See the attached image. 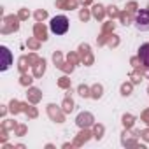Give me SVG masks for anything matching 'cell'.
<instances>
[{"instance_id": "52a82bcc", "label": "cell", "mask_w": 149, "mask_h": 149, "mask_svg": "<svg viewBox=\"0 0 149 149\" xmlns=\"http://www.w3.org/2000/svg\"><path fill=\"white\" fill-rule=\"evenodd\" d=\"M44 65H46V63H44V60H42V61H39V63H37V68H35V76H40V74H42V72H44V68H46V67H44Z\"/></svg>"}, {"instance_id": "5b68a950", "label": "cell", "mask_w": 149, "mask_h": 149, "mask_svg": "<svg viewBox=\"0 0 149 149\" xmlns=\"http://www.w3.org/2000/svg\"><path fill=\"white\" fill-rule=\"evenodd\" d=\"M91 114H79V118H77V125L79 126H88L90 123H91Z\"/></svg>"}, {"instance_id": "3957f363", "label": "cell", "mask_w": 149, "mask_h": 149, "mask_svg": "<svg viewBox=\"0 0 149 149\" xmlns=\"http://www.w3.org/2000/svg\"><path fill=\"white\" fill-rule=\"evenodd\" d=\"M137 28L139 30H149V11H140L137 16Z\"/></svg>"}, {"instance_id": "7a4b0ae2", "label": "cell", "mask_w": 149, "mask_h": 149, "mask_svg": "<svg viewBox=\"0 0 149 149\" xmlns=\"http://www.w3.org/2000/svg\"><path fill=\"white\" fill-rule=\"evenodd\" d=\"M0 54H2V65H0V68H2V70H7V68L11 67V61H13V54H11V51H9L6 46L0 47Z\"/></svg>"}, {"instance_id": "6da1fadb", "label": "cell", "mask_w": 149, "mask_h": 149, "mask_svg": "<svg viewBox=\"0 0 149 149\" xmlns=\"http://www.w3.org/2000/svg\"><path fill=\"white\" fill-rule=\"evenodd\" d=\"M51 32L56 33V35H63L67 30H68V19L67 16H56L51 19Z\"/></svg>"}, {"instance_id": "7c38bea8", "label": "cell", "mask_w": 149, "mask_h": 149, "mask_svg": "<svg viewBox=\"0 0 149 149\" xmlns=\"http://www.w3.org/2000/svg\"><path fill=\"white\" fill-rule=\"evenodd\" d=\"M93 91H95V93H93L95 97H100V95H102V93H100V91H102V88H100V86H95V90H93Z\"/></svg>"}, {"instance_id": "9a60e30c", "label": "cell", "mask_w": 149, "mask_h": 149, "mask_svg": "<svg viewBox=\"0 0 149 149\" xmlns=\"http://www.w3.org/2000/svg\"><path fill=\"white\" fill-rule=\"evenodd\" d=\"M26 16H28V13H26V11H23V13L19 14V18H26Z\"/></svg>"}, {"instance_id": "8992f818", "label": "cell", "mask_w": 149, "mask_h": 149, "mask_svg": "<svg viewBox=\"0 0 149 149\" xmlns=\"http://www.w3.org/2000/svg\"><path fill=\"white\" fill-rule=\"evenodd\" d=\"M35 33L39 35V39L46 40V30H44V26H42V25H37V26H35Z\"/></svg>"}, {"instance_id": "277c9868", "label": "cell", "mask_w": 149, "mask_h": 149, "mask_svg": "<svg viewBox=\"0 0 149 149\" xmlns=\"http://www.w3.org/2000/svg\"><path fill=\"white\" fill-rule=\"evenodd\" d=\"M139 58H140V61L149 68V42L140 46V49H139Z\"/></svg>"}, {"instance_id": "2e32d148", "label": "cell", "mask_w": 149, "mask_h": 149, "mask_svg": "<svg viewBox=\"0 0 149 149\" xmlns=\"http://www.w3.org/2000/svg\"><path fill=\"white\" fill-rule=\"evenodd\" d=\"M60 84H61V86H68V81H65V79H63V81H60Z\"/></svg>"}, {"instance_id": "5bb4252c", "label": "cell", "mask_w": 149, "mask_h": 149, "mask_svg": "<svg viewBox=\"0 0 149 149\" xmlns=\"http://www.w3.org/2000/svg\"><path fill=\"white\" fill-rule=\"evenodd\" d=\"M81 19H88V13H86V11L81 13Z\"/></svg>"}, {"instance_id": "ba28073f", "label": "cell", "mask_w": 149, "mask_h": 149, "mask_svg": "<svg viewBox=\"0 0 149 149\" xmlns=\"http://www.w3.org/2000/svg\"><path fill=\"white\" fill-rule=\"evenodd\" d=\"M93 13H95V16H97V18H102V16H104V11H102V7H100V6H95V7H93Z\"/></svg>"}, {"instance_id": "8fae6325", "label": "cell", "mask_w": 149, "mask_h": 149, "mask_svg": "<svg viewBox=\"0 0 149 149\" xmlns=\"http://www.w3.org/2000/svg\"><path fill=\"white\" fill-rule=\"evenodd\" d=\"M130 90H132V86H130V84H128V86L125 84V86H123V95H128V93H130Z\"/></svg>"}, {"instance_id": "4fadbf2b", "label": "cell", "mask_w": 149, "mask_h": 149, "mask_svg": "<svg viewBox=\"0 0 149 149\" xmlns=\"http://www.w3.org/2000/svg\"><path fill=\"white\" fill-rule=\"evenodd\" d=\"M79 91H81V95H88V88H84V86H81Z\"/></svg>"}, {"instance_id": "30bf717a", "label": "cell", "mask_w": 149, "mask_h": 149, "mask_svg": "<svg viewBox=\"0 0 149 149\" xmlns=\"http://www.w3.org/2000/svg\"><path fill=\"white\" fill-rule=\"evenodd\" d=\"M35 16H37V19H44V18H46V13H44V11H39Z\"/></svg>"}, {"instance_id": "9c48e42d", "label": "cell", "mask_w": 149, "mask_h": 149, "mask_svg": "<svg viewBox=\"0 0 149 149\" xmlns=\"http://www.w3.org/2000/svg\"><path fill=\"white\" fill-rule=\"evenodd\" d=\"M30 93H32V95H30V98H32L33 102H37V100H39V90H32Z\"/></svg>"}]
</instances>
